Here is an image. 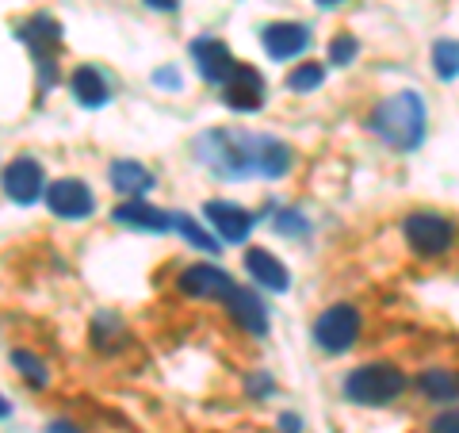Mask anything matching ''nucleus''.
Wrapping results in <instances>:
<instances>
[{"instance_id":"1","label":"nucleus","mask_w":459,"mask_h":433,"mask_svg":"<svg viewBox=\"0 0 459 433\" xmlns=\"http://www.w3.org/2000/svg\"><path fill=\"white\" fill-rule=\"evenodd\" d=\"M272 135H249V131H226L214 127L192 138V154L199 165H207L222 181H249L261 177V157Z\"/></svg>"},{"instance_id":"2","label":"nucleus","mask_w":459,"mask_h":433,"mask_svg":"<svg viewBox=\"0 0 459 433\" xmlns=\"http://www.w3.org/2000/svg\"><path fill=\"white\" fill-rule=\"evenodd\" d=\"M368 127H371V135L383 138L386 146L398 150V154L418 150L425 142V127H429V111H425L421 93L406 89V93L379 100L368 115Z\"/></svg>"},{"instance_id":"3","label":"nucleus","mask_w":459,"mask_h":433,"mask_svg":"<svg viewBox=\"0 0 459 433\" xmlns=\"http://www.w3.org/2000/svg\"><path fill=\"white\" fill-rule=\"evenodd\" d=\"M27 50H31V62H35V84H39V96L54 93L57 84V57H62V42H65V31L50 12H31L27 20H20L12 27Z\"/></svg>"},{"instance_id":"4","label":"nucleus","mask_w":459,"mask_h":433,"mask_svg":"<svg viewBox=\"0 0 459 433\" xmlns=\"http://www.w3.org/2000/svg\"><path fill=\"white\" fill-rule=\"evenodd\" d=\"M341 392L356 407H386L406 392V372L398 365H386V360H371V365H360L344 376Z\"/></svg>"},{"instance_id":"5","label":"nucleus","mask_w":459,"mask_h":433,"mask_svg":"<svg viewBox=\"0 0 459 433\" xmlns=\"http://www.w3.org/2000/svg\"><path fill=\"white\" fill-rule=\"evenodd\" d=\"M402 238L413 250V257L421 261H440L455 250V238H459V226L452 215L444 211H410L402 219Z\"/></svg>"},{"instance_id":"6","label":"nucleus","mask_w":459,"mask_h":433,"mask_svg":"<svg viewBox=\"0 0 459 433\" xmlns=\"http://www.w3.org/2000/svg\"><path fill=\"white\" fill-rule=\"evenodd\" d=\"M356 338H360V311L352 303H333L314 319V345L329 357L349 353Z\"/></svg>"},{"instance_id":"7","label":"nucleus","mask_w":459,"mask_h":433,"mask_svg":"<svg viewBox=\"0 0 459 433\" xmlns=\"http://www.w3.org/2000/svg\"><path fill=\"white\" fill-rule=\"evenodd\" d=\"M0 189H4V196L20 208H31L35 199L47 196V172H42L39 157H31V154L12 157V162L0 169Z\"/></svg>"},{"instance_id":"8","label":"nucleus","mask_w":459,"mask_h":433,"mask_svg":"<svg viewBox=\"0 0 459 433\" xmlns=\"http://www.w3.org/2000/svg\"><path fill=\"white\" fill-rule=\"evenodd\" d=\"M47 211L57 215V219H65V223H81L96 211V196L84 181L62 177V181L47 184Z\"/></svg>"},{"instance_id":"9","label":"nucleus","mask_w":459,"mask_h":433,"mask_svg":"<svg viewBox=\"0 0 459 433\" xmlns=\"http://www.w3.org/2000/svg\"><path fill=\"white\" fill-rule=\"evenodd\" d=\"M261 42H264V54L272 62H291V57L310 50L314 31L299 20H272L261 27Z\"/></svg>"},{"instance_id":"10","label":"nucleus","mask_w":459,"mask_h":433,"mask_svg":"<svg viewBox=\"0 0 459 433\" xmlns=\"http://www.w3.org/2000/svg\"><path fill=\"white\" fill-rule=\"evenodd\" d=\"M234 287H238V280L219 265H188V269H180V277H177V292L180 296L204 299V303H211V299L222 303Z\"/></svg>"},{"instance_id":"11","label":"nucleus","mask_w":459,"mask_h":433,"mask_svg":"<svg viewBox=\"0 0 459 433\" xmlns=\"http://www.w3.org/2000/svg\"><path fill=\"white\" fill-rule=\"evenodd\" d=\"M204 219L211 223L214 238L226 242V245H241L253 234V226H256V215L246 211L241 204H230V199H207V204H204Z\"/></svg>"},{"instance_id":"12","label":"nucleus","mask_w":459,"mask_h":433,"mask_svg":"<svg viewBox=\"0 0 459 433\" xmlns=\"http://www.w3.org/2000/svg\"><path fill=\"white\" fill-rule=\"evenodd\" d=\"M264 100H268V84L261 77V69L238 62L234 74H230L222 84V104L234 108V111H261Z\"/></svg>"},{"instance_id":"13","label":"nucleus","mask_w":459,"mask_h":433,"mask_svg":"<svg viewBox=\"0 0 459 433\" xmlns=\"http://www.w3.org/2000/svg\"><path fill=\"white\" fill-rule=\"evenodd\" d=\"M188 54H192V62H195V74L204 77L207 84H226V77L234 74V54H230V47L222 39H214V35H199V39H192V47H188Z\"/></svg>"},{"instance_id":"14","label":"nucleus","mask_w":459,"mask_h":433,"mask_svg":"<svg viewBox=\"0 0 459 433\" xmlns=\"http://www.w3.org/2000/svg\"><path fill=\"white\" fill-rule=\"evenodd\" d=\"M222 303H226L230 319L246 330V334H253V338H264L268 334V307H264L261 292H253V287H241L238 284Z\"/></svg>"},{"instance_id":"15","label":"nucleus","mask_w":459,"mask_h":433,"mask_svg":"<svg viewBox=\"0 0 459 433\" xmlns=\"http://www.w3.org/2000/svg\"><path fill=\"white\" fill-rule=\"evenodd\" d=\"M69 93H74L77 104L89 108V111L111 104V81L104 77V69L92 66V62H84V66L74 69V77H69Z\"/></svg>"},{"instance_id":"16","label":"nucleus","mask_w":459,"mask_h":433,"mask_svg":"<svg viewBox=\"0 0 459 433\" xmlns=\"http://www.w3.org/2000/svg\"><path fill=\"white\" fill-rule=\"evenodd\" d=\"M111 219L126 230H146V234H165V230H172L169 211L146 204V199H123V204L111 211Z\"/></svg>"},{"instance_id":"17","label":"nucleus","mask_w":459,"mask_h":433,"mask_svg":"<svg viewBox=\"0 0 459 433\" xmlns=\"http://www.w3.org/2000/svg\"><path fill=\"white\" fill-rule=\"evenodd\" d=\"M108 181H111V189L119 196H126V199H142L157 184L153 172L142 162H134V157H115V162L108 165Z\"/></svg>"},{"instance_id":"18","label":"nucleus","mask_w":459,"mask_h":433,"mask_svg":"<svg viewBox=\"0 0 459 433\" xmlns=\"http://www.w3.org/2000/svg\"><path fill=\"white\" fill-rule=\"evenodd\" d=\"M246 272L264 287V292H287V284H291L283 261H280V257H272L268 250H261V245L246 250Z\"/></svg>"},{"instance_id":"19","label":"nucleus","mask_w":459,"mask_h":433,"mask_svg":"<svg viewBox=\"0 0 459 433\" xmlns=\"http://www.w3.org/2000/svg\"><path fill=\"white\" fill-rule=\"evenodd\" d=\"M418 392L429 402H455L459 399V372H452V368H425L418 376Z\"/></svg>"},{"instance_id":"20","label":"nucleus","mask_w":459,"mask_h":433,"mask_svg":"<svg viewBox=\"0 0 459 433\" xmlns=\"http://www.w3.org/2000/svg\"><path fill=\"white\" fill-rule=\"evenodd\" d=\"M89 341H92V349H100V353L119 349V345L126 341V326H123V319H119L115 311H96L92 330H89Z\"/></svg>"},{"instance_id":"21","label":"nucleus","mask_w":459,"mask_h":433,"mask_svg":"<svg viewBox=\"0 0 459 433\" xmlns=\"http://www.w3.org/2000/svg\"><path fill=\"white\" fill-rule=\"evenodd\" d=\"M169 219H172V230H177V234H184V242L195 245L199 253H211V257L222 253V242L214 238V234H207V230L199 226L188 211H169Z\"/></svg>"},{"instance_id":"22","label":"nucleus","mask_w":459,"mask_h":433,"mask_svg":"<svg viewBox=\"0 0 459 433\" xmlns=\"http://www.w3.org/2000/svg\"><path fill=\"white\" fill-rule=\"evenodd\" d=\"M8 360H12V368H16L20 376L35 387V392H42V387L50 384V368H47V360L35 357L31 349H12V353H8Z\"/></svg>"},{"instance_id":"23","label":"nucleus","mask_w":459,"mask_h":433,"mask_svg":"<svg viewBox=\"0 0 459 433\" xmlns=\"http://www.w3.org/2000/svg\"><path fill=\"white\" fill-rule=\"evenodd\" d=\"M433 74L440 81H455L459 77V42L455 39L433 42Z\"/></svg>"},{"instance_id":"24","label":"nucleus","mask_w":459,"mask_h":433,"mask_svg":"<svg viewBox=\"0 0 459 433\" xmlns=\"http://www.w3.org/2000/svg\"><path fill=\"white\" fill-rule=\"evenodd\" d=\"M322 81H325V66L322 62H303V66H295L291 74H287V89L291 93H314V89H322Z\"/></svg>"},{"instance_id":"25","label":"nucleus","mask_w":459,"mask_h":433,"mask_svg":"<svg viewBox=\"0 0 459 433\" xmlns=\"http://www.w3.org/2000/svg\"><path fill=\"white\" fill-rule=\"evenodd\" d=\"M356 54H360V47H356V39L349 31H337L333 39H329V50H325L329 66H352Z\"/></svg>"},{"instance_id":"26","label":"nucleus","mask_w":459,"mask_h":433,"mask_svg":"<svg viewBox=\"0 0 459 433\" xmlns=\"http://www.w3.org/2000/svg\"><path fill=\"white\" fill-rule=\"evenodd\" d=\"M276 230H280V234H287V238H303V234H310V223L303 219V211L283 208L276 215Z\"/></svg>"},{"instance_id":"27","label":"nucleus","mask_w":459,"mask_h":433,"mask_svg":"<svg viewBox=\"0 0 459 433\" xmlns=\"http://www.w3.org/2000/svg\"><path fill=\"white\" fill-rule=\"evenodd\" d=\"M429 433H459V407L437 414L433 422H429Z\"/></svg>"},{"instance_id":"28","label":"nucleus","mask_w":459,"mask_h":433,"mask_svg":"<svg viewBox=\"0 0 459 433\" xmlns=\"http://www.w3.org/2000/svg\"><path fill=\"white\" fill-rule=\"evenodd\" d=\"M153 84H161V89H180V74H177V69H157Z\"/></svg>"},{"instance_id":"29","label":"nucleus","mask_w":459,"mask_h":433,"mask_svg":"<svg viewBox=\"0 0 459 433\" xmlns=\"http://www.w3.org/2000/svg\"><path fill=\"white\" fill-rule=\"evenodd\" d=\"M249 395H272V380L264 376V372H261V376H253V380H249Z\"/></svg>"},{"instance_id":"30","label":"nucleus","mask_w":459,"mask_h":433,"mask_svg":"<svg viewBox=\"0 0 459 433\" xmlns=\"http://www.w3.org/2000/svg\"><path fill=\"white\" fill-rule=\"evenodd\" d=\"M146 8H153V12H177L180 8V0H142Z\"/></svg>"},{"instance_id":"31","label":"nucleus","mask_w":459,"mask_h":433,"mask_svg":"<svg viewBox=\"0 0 459 433\" xmlns=\"http://www.w3.org/2000/svg\"><path fill=\"white\" fill-rule=\"evenodd\" d=\"M47 433H81L74 422H65V418H54V422L47 426Z\"/></svg>"},{"instance_id":"32","label":"nucleus","mask_w":459,"mask_h":433,"mask_svg":"<svg viewBox=\"0 0 459 433\" xmlns=\"http://www.w3.org/2000/svg\"><path fill=\"white\" fill-rule=\"evenodd\" d=\"M280 429H283V433H299V429H303V422H299L295 414H283V418H280Z\"/></svg>"},{"instance_id":"33","label":"nucleus","mask_w":459,"mask_h":433,"mask_svg":"<svg viewBox=\"0 0 459 433\" xmlns=\"http://www.w3.org/2000/svg\"><path fill=\"white\" fill-rule=\"evenodd\" d=\"M314 4H318V8H341L344 0H314Z\"/></svg>"},{"instance_id":"34","label":"nucleus","mask_w":459,"mask_h":433,"mask_svg":"<svg viewBox=\"0 0 459 433\" xmlns=\"http://www.w3.org/2000/svg\"><path fill=\"white\" fill-rule=\"evenodd\" d=\"M8 414H12V402H8L4 395H0V418H8Z\"/></svg>"}]
</instances>
